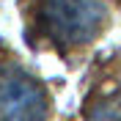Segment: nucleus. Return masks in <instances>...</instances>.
I'll return each instance as SVG.
<instances>
[{
  "instance_id": "7ed1b4c3",
  "label": "nucleus",
  "mask_w": 121,
  "mask_h": 121,
  "mask_svg": "<svg viewBox=\"0 0 121 121\" xmlns=\"http://www.w3.org/2000/svg\"><path fill=\"white\" fill-rule=\"evenodd\" d=\"M88 121H121V102H116V99L99 102L94 113L88 116Z\"/></svg>"
},
{
  "instance_id": "f257e3e1",
  "label": "nucleus",
  "mask_w": 121,
  "mask_h": 121,
  "mask_svg": "<svg viewBox=\"0 0 121 121\" xmlns=\"http://www.w3.org/2000/svg\"><path fill=\"white\" fill-rule=\"evenodd\" d=\"M41 19L55 44L83 47L105 30L107 6L102 0H44Z\"/></svg>"
},
{
  "instance_id": "f03ea898",
  "label": "nucleus",
  "mask_w": 121,
  "mask_h": 121,
  "mask_svg": "<svg viewBox=\"0 0 121 121\" xmlns=\"http://www.w3.org/2000/svg\"><path fill=\"white\" fill-rule=\"evenodd\" d=\"M50 113L47 88L19 63H0V121H44Z\"/></svg>"
}]
</instances>
